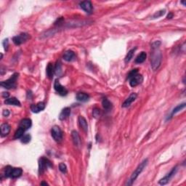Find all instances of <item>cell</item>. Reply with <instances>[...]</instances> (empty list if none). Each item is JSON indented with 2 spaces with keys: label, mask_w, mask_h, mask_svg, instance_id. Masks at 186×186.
Segmentation results:
<instances>
[{
  "label": "cell",
  "mask_w": 186,
  "mask_h": 186,
  "mask_svg": "<svg viewBox=\"0 0 186 186\" xmlns=\"http://www.w3.org/2000/svg\"><path fill=\"white\" fill-rule=\"evenodd\" d=\"M23 173V170L21 168H13V170H12L11 175H10V177L11 178H17L21 176Z\"/></svg>",
  "instance_id": "20"
},
{
  "label": "cell",
  "mask_w": 186,
  "mask_h": 186,
  "mask_svg": "<svg viewBox=\"0 0 186 186\" xmlns=\"http://www.w3.org/2000/svg\"><path fill=\"white\" fill-rule=\"evenodd\" d=\"M44 108H45V103L43 102H39L36 104H32L31 106V110H32V112L36 113V114L40 112Z\"/></svg>",
  "instance_id": "11"
},
{
  "label": "cell",
  "mask_w": 186,
  "mask_h": 186,
  "mask_svg": "<svg viewBox=\"0 0 186 186\" xmlns=\"http://www.w3.org/2000/svg\"><path fill=\"white\" fill-rule=\"evenodd\" d=\"M136 50H137V48H133V49L130 50H129V52H128V53L126 54V57H125V59H124L125 63H129V62L130 61V60H131L132 59L133 56H134V52H135Z\"/></svg>",
  "instance_id": "25"
},
{
  "label": "cell",
  "mask_w": 186,
  "mask_h": 186,
  "mask_svg": "<svg viewBox=\"0 0 186 186\" xmlns=\"http://www.w3.org/2000/svg\"><path fill=\"white\" fill-rule=\"evenodd\" d=\"M71 114V108L68 107L65 108L62 110V111L60 112V115H59V119L60 121H63V120L66 119Z\"/></svg>",
  "instance_id": "16"
},
{
  "label": "cell",
  "mask_w": 186,
  "mask_h": 186,
  "mask_svg": "<svg viewBox=\"0 0 186 186\" xmlns=\"http://www.w3.org/2000/svg\"><path fill=\"white\" fill-rule=\"evenodd\" d=\"M5 104L6 105H10V106H21V103L16 98H7L5 100Z\"/></svg>",
  "instance_id": "17"
},
{
  "label": "cell",
  "mask_w": 186,
  "mask_h": 186,
  "mask_svg": "<svg viewBox=\"0 0 186 186\" xmlns=\"http://www.w3.org/2000/svg\"><path fill=\"white\" fill-rule=\"evenodd\" d=\"M78 122H79V126L82 128V130L87 132V130H88V124H87V122L85 118L82 116H80L78 118Z\"/></svg>",
  "instance_id": "13"
},
{
  "label": "cell",
  "mask_w": 186,
  "mask_h": 186,
  "mask_svg": "<svg viewBox=\"0 0 186 186\" xmlns=\"http://www.w3.org/2000/svg\"><path fill=\"white\" fill-rule=\"evenodd\" d=\"M161 41H154L151 44L152 52L151 54V65L153 71H156L161 66L162 55L159 49Z\"/></svg>",
  "instance_id": "1"
},
{
  "label": "cell",
  "mask_w": 186,
  "mask_h": 186,
  "mask_svg": "<svg viewBox=\"0 0 186 186\" xmlns=\"http://www.w3.org/2000/svg\"><path fill=\"white\" fill-rule=\"evenodd\" d=\"M52 164L48 159L41 157L39 161V175H42L46 169L49 167H52Z\"/></svg>",
  "instance_id": "4"
},
{
  "label": "cell",
  "mask_w": 186,
  "mask_h": 186,
  "mask_svg": "<svg viewBox=\"0 0 186 186\" xmlns=\"http://www.w3.org/2000/svg\"><path fill=\"white\" fill-rule=\"evenodd\" d=\"M137 95L136 94V93H132L131 95H129V96L126 98V100L124 102L123 104H122V107L123 108L129 107V106H130V105H131L136 99H137Z\"/></svg>",
  "instance_id": "12"
},
{
  "label": "cell",
  "mask_w": 186,
  "mask_h": 186,
  "mask_svg": "<svg viewBox=\"0 0 186 186\" xmlns=\"http://www.w3.org/2000/svg\"><path fill=\"white\" fill-rule=\"evenodd\" d=\"M147 164H148V159H145L143 162H141V164L137 167V169H136L134 171V172L132 174L131 177H130L129 180L127 181L126 185H132L133 184V183L135 181L136 179L138 177L139 175H141V173L143 172L144 168L146 167Z\"/></svg>",
  "instance_id": "2"
},
{
  "label": "cell",
  "mask_w": 186,
  "mask_h": 186,
  "mask_svg": "<svg viewBox=\"0 0 186 186\" xmlns=\"http://www.w3.org/2000/svg\"><path fill=\"white\" fill-rule=\"evenodd\" d=\"M32 122L30 118H23L19 124V127L23 128L24 130H28L31 126Z\"/></svg>",
  "instance_id": "14"
},
{
  "label": "cell",
  "mask_w": 186,
  "mask_h": 186,
  "mask_svg": "<svg viewBox=\"0 0 186 186\" xmlns=\"http://www.w3.org/2000/svg\"><path fill=\"white\" fill-rule=\"evenodd\" d=\"M177 171V167H174L173 169H172V170H171V172H169V173L167 174V175H166L165 177H164L163 178H161V180H159V183L160 185H164L167 184V183H168L169 181H170L171 179L172 178V177H173L174 175H175V174H176Z\"/></svg>",
  "instance_id": "9"
},
{
  "label": "cell",
  "mask_w": 186,
  "mask_h": 186,
  "mask_svg": "<svg viewBox=\"0 0 186 186\" xmlns=\"http://www.w3.org/2000/svg\"><path fill=\"white\" fill-rule=\"evenodd\" d=\"M9 96H10V94H9V92L2 93V97H3L4 98H5V99H7V98H9Z\"/></svg>",
  "instance_id": "37"
},
{
  "label": "cell",
  "mask_w": 186,
  "mask_h": 186,
  "mask_svg": "<svg viewBox=\"0 0 186 186\" xmlns=\"http://www.w3.org/2000/svg\"><path fill=\"white\" fill-rule=\"evenodd\" d=\"M129 84L132 87H136V86L141 84L143 82V77L141 74H139L138 73L136 74L135 75L131 77L129 79Z\"/></svg>",
  "instance_id": "8"
},
{
  "label": "cell",
  "mask_w": 186,
  "mask_h": 186,
  "mask_svg": "<svg viewBox=\"0 0 186 186\" xmlns=\"http://www.w3.org/2000/svg\"><path fill=\"white\" fill-rule=\"evenodd\" d=\"M10 126L7 123H5L1 125V136L2 137H5L8 135V134L10 132Z\"/></svg>",
  "instance_id": "18"
},
{
  "label": "cell",
  "mask_w": 186,
  "mask_h": 186,
  "mask_svg": "<svg viewBox=\"0 0 186 186\" xmlns=\"http://www.w3.org/2000/svg\"><path fill=\"white\" fill-rule=\"evenodd\" d=\"M76 58V55L72 50H67L63 55V59L68 62L73 61Z\"/></svg>",
  "instance_id": "15"
},
{
  "label": "cell",
  "mask_w": 186,
  "mask_h": 186,
  "mask_svg": "<svg viewBox=\"0 0 186 186\" xmlns=\"http://www.w3.org/2000/svg\"><path fill=\"white\" fill-rule=\"evenodd\" d=\"M164 14H165V10H160V11H158L157 13H155V14L153 15V18H156V17L158 18V17H161V16H163Z\"/></svg>",
  "instance_id": "32"
},
{
  "label": "cell",
  "mask_w": 186,
  "mask_h": 186,
  "mask_svg": "<svg viewBox=\"0 0 186 186\" xmlns=\"http://www.w3.org/2000/svg\"><path fill=\"white\" fill-rule=\"evenodd\" d=\"M25 132V130H24L23 128H21V127L18 128L17 131L15 132V136H14L15 139L21 138V137L24 135V132Z\"/></svg>",
  "instance_id": "26"
},
{
  "label": "cell",
  "mask_w": 186,
  "mask_h": 186,
  "mask_svg": "<svg viewBox=\"0 0 186 186\" xmlns=\"http://www.w3.org/2000/svg\"><path fill=\"white\" fill-rule=\"evenodd\" d=\"M13 167L11 166H7V167H5V176L6 177H10V175H11L12 170H13Z\"/></svg>",
  "instance_id": "30"
},
{
  "label": "cell",
  "mask_w": 186,
  "mask_h": 186,
  "mask_svg": "<svg viewBox=\"0 0 186 186\" xmlns=\"http://www.w3.org/2000/svg\"><path fill=\"white\" fill-rule=\"evenodd\" d=\"M3 46H4V48H5V50H6V51L7 50L8 46H9V41H8V39H6L4 40Z\"/></svg>",
  "instance_id": "35"
},
{
  "label": "cell",
  "mask_w": 186,
  "mask_h": 186,
  "mask_svg": "<svg viewBox=\"0 0 186 186\" xmlns=\"http://www.w3.org/2000/svg\"><path fill=\"white\" fill-rule=\"evenodd\" d=\"M54 88H55V91L58 93L59 95L61 96H66L68 94V90L65 87H63V85H61V84L59 82V81L58 79L55 81L54 83Z\"/></svg>",
  "instance_id": "7"
},
{
  "label": "cell",
  "mask_w": 186,
  "mask_h": 186,
  "mask_svg": "<svg viewBox=\"0 0 186 186\" xmlns=\"http://www.w3.org/2000/svg\"><path fill=\"white\" fill-rule=\"evenodd\" d=\"M59 169L62 173H66L67 172V167L64 163H60L59 164Z\"/></svg>",
  "instance_id": "31"
},
{
  "label": "cell",
  "mask_w": 186,
  "mask_h": 186,
  "mask_svg": "<svg viewBox=\"0 0 186 186\" xmlns=\"http://www.w3.org/2000/svg\"><path fill=\"white\" fill-rule=\"evenodd\" d=\"M51 135L55 142L60 143L63 140V132L58 126H52L51 129Z\"/></svg>",
  "instance_id": "5"
},
{
  "label": "cell",
  "mask_w": 186,
  "mask_h": 186,
  "mask_svg": "<svg viewBox=\"0 0 186 186\" xmlns=\"http://www.w3.org/2000/svg\"><path fill=\"white\" fill-rule=\"evenodd\" d=\"M90 98V96L87 95V93L84 92H79L76 95V100L80 102H86Z\"/></svg>",
  "instance_id": "23"
},
{
  "label": "cell",
  "mask_w": 186,
  "mask_h": 186,
  "mask_svg": "<svg viewBox=\"0 0 186 186\" xmlns=\"http://www.w3.org/2000/svg\"><path fill=\"white\" fill-rule=\"evenodd\" d=\"M18 76H19V74H17V73H15V74H13L10 79L1 82V86L2 87H4V88L7 89V90L15 88L16 82H17V79H18Z\"/></svg>",
  "instance_id": "3"
},
{
  "label": "cell",
  "mask_w": 186,
  "mask_h": 186,
  "mask_svg": "<svg viewBox=\"0 0 186 186\" xmlns=\"http://www.w3.org/2000/svg\"><path fill=\"white\" fill-rule=\"evenodd\" d=\"M172 17H173V14H172V13H169V14L168 15V16H167V18H168V19H170Z\"/></svg>",
  "instance_id": "38"
},
{
  "label": "cell",
  "mask_w": 186,
  "mask_h": 186,
  "mask_svg": "<svg viewBox=\"0 0 186 186\" xmlns=\"http://www.w3.org/2000/svg\"><path fill=\"white\" fill-rule=\"evenodd\" d=\"M100 109L97 108H95L93 109V116L95 117V118H98V117L100 116Z\"/></svg>",
  "instance_id": "33"
},
{
  "label": "cell",
  "mask_w": 186,
  "mask_h": 186,
  "mask_svg": "<svg viewBox=\"0 0 186 186\" xmlns=\"http://www.w3.org/2000/svg\"><path fill=\"white\" fill-rule=\"evenodd\" d=\"M62 73V68H61V63H60V61H58L56 63V65H55V74L58 76L60 75V74Z\"/></svg>",
  "instance_id": "28"
},
{
  "label": "cell",
  "mask_w": 186,
  "mask_h": 186,
  "mask_svg": "<svg viewBox=\"0 0 186 186\" xmlns=\"http://www.w3.org/2000/svg\"><path fill=\"white\" fill-rule=\"evenodd\" d=\"M31 139V135L29 134H24V135L21 137V142L24 144H27L30 142Z\"/></svg>",
  "instance_id": "29"
},
{
  "label": "cell",
  "mask_w": 186,
  "mask_h": 186,
  "mask_svg": "<svg viewBox=\"0 0 186 186\" xmlns=\"http://www.w3.org/2000/svg\"><path fill=\"white\" fill-rule=\"evenodd\" d=\"M71 137H72L73 142H74V145L76 146H79L81 145V139L80 137H79V133L75 130H74L71 132Z\"/></svg>",
  "instance_id": "19"
},
{
  "label": "cell",
  "mask_w": 186,
  "mask_h": 186,
  "mask_svg": "<svg viewBox=\"0 0 186 186\" xmlns=\"http://www.w3.org/2000/svg\"><path fill=\"white\" fill-rule=\"evenodd\" d=\"M102 105H103V108L106 110H107V111L110 110L112 109V104H111V103H110L107 98H103V100H102Z\"/></svg>",
  "instance_id": "24"
},
{
  "label": "cell",
  "mask_w": 186,
  "mask_h": 186,
  "mask_svg": "<svg viewBox=\"0 0 186 186\" xmlns=\"http://www.w3.org/2000/svg\"><path fill=\"white\" fill-rule=\"evenodd\" d=\"M79 5H80V7L82 10H84L87 13H91L92 12V2L90 1H84V2H81Z\"/></svg>",
  "instance_id": "10"
},
{
  "label": "cell",
  "mask_w": 186,
  "mask_h": 186,
  "mask_svg": "<svg viewBox=\"0 0 186 186\" xmlns=\"http://www.w3.org/2000/svg\"><path fill=\"white\" fill-rule=\"evenodd\" d=\"M2 115L5 117H7L8 116L10 115V111L8 110H7V109L6 110H4L3 112H2Z\"/></svg>",
  "instance_id": "36"
},
{
  "label": "cell",
  "mask_w": 186,
  "mask_h": 186,
  "mask_svg": "<svg viewBox=\"0 0 186 186\" xmlns=\"http://www.w3.org/2000/svg\"><path fill=\"white\" fill-rule=\"evenodd\" d=\"M137 73H138V70H137V69H133L132 71H131L129 73V74H128V76H127V79H129L131 77H132V76H134V75H135L136 74H137Z\"/></svg>",
  "instance_id": "34"
},
{
  "label": "cell",
  "mask_w": 186,
  "mask_h": 186,
  "mask_svg": "<svg viewBox=\"0 0 186 186\" xmlns=\"http://www.w3.org/2000/svg\"><path fill=\"white\" fill-rule=\"evenodd\" d=\"M46 73H47V76L49 79H52L53 77L54 73H55V68L53 67L52 64L50 63L47 66V69H46Z\"/></svg>",
  "instance_id": "22"
},
{
  "label": "cell",
  "mask_w": 186,
  "mask_h": 186,
  "mask_svg": "<svg viewBox=\"0 0 186 186\" xmlns=\"http://www.w3.org/2000/svg\"><path fill=\"white\" fill-rule=\"evenodd\" d=\"M29 39H30L29 34L26 33H22L17 36H14L13 38V41L15 45H21L23 43L25 42L27 40H29Z\"/></svg>",
  "instance_id": "6"
},
{
  "label": "cell",
  "mask_w": 186,
  "mask_h": 186,
  "mask_svg": "<svg viewBox=\"0 0 186 186\" xmlns=\"http://www.w3.org/2000/svg\"><path fill=\"white\" fill-rule=\"evenodd\" d=\"M185 105H186L185 103H182V104H180V105H178L177 106H176V107L173 109V110H172V116L174 115V114H177V113H178L179 111H180V110H183V108H185Z\"/></svg>",
  "instance_id": "27"
},
{
  "label": "cell",
  "mask_w": 186,
  "mask_h": 186,
  "mask_svg": "<svg viewBox=\"0 0 186 186\" xmlns=\"http://www.w3.org/2000/svg\"><path fill=\"white\" fill-rule=\"evenodd\" d=\"M147 58V54L146 52H141V53L137 55V57L135 58V63H137V64H141V63H143L145 60H146Z\"/></svg>",
  "instance_id": "21"
},
{
  "label": "cell",
  "mask_w": 186,
  "mask_h": 186,
  "mask_svg": "<svg viewBox=\"0 0 186 186\" xmlns=\"http://www.w3.org/2000/svg\"><path fill=\"white\" fill-rule=\"evenodd\" d=\"M48 183H44V182H42V183H41V185H48Z\"/></svg>",
  "instance_id": "39"
}]
</instances>
